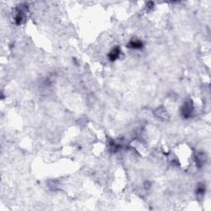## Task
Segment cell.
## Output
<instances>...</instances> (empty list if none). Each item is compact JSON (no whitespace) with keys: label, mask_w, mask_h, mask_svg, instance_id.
Segmentation results:
<instances>
[{"label":"cell","mask_w":211,"mask_h":211,"mask_svg":"<svg viewBox=\"0 0 211 211\" xmlns=\"http://www.w3.org/2000/svg\"><path fill=\"white\" fill-rule=\"evenodd\" d=\"M205 188L204 186H199V187H198V190H197V193L199 194V195H203V194H205Z\"/></svg>","instance_id":"obj_4"},{"label":"cell","mask_w":211,"mask_h":211,"mask_svg":"<svg viewBox=\"0 0 211 211\" xmlns=\"http://www.w3.org/2000/svg\"><path fill=\"white\" fill-rule=\"evenodd\" d=\"M128 47L131 48V49H134V50H139V49H141L143 47V43L139 40L131 41L128 44Z\"/></svg>","instance_id":"obj_3"},{"label":"cell","mask_w":211,"mask_h":211,"mask_svg":"<svg viewBox=\"0 0 211 211\" xmlns=\"http://www.w3.org/2000/svg\"><path fill=\"white\" fill-rule=\"evenodd\" d=\"M120 50L119 47H115L110 51L109 54V59L110 61H115L120 56Z\"/></svg>","instance_id":"obj_2"},{"label":"cell","mask_w":211,"mask_h":211,"mask_svg":"<svg viewBox=\"0 0 211 211\" xmlns=\"http://www.w3.org/2000/svg\"><path fill=\"white\" fill-rule=\"evenodd\" d=\"M193 112V107H192V103L190 101H187L186 102L182 107L181 110V114L182 116L186 117V118H189L191 116V114Z\"/></svg>","instance_id":"obj_1"}]
</instances>
